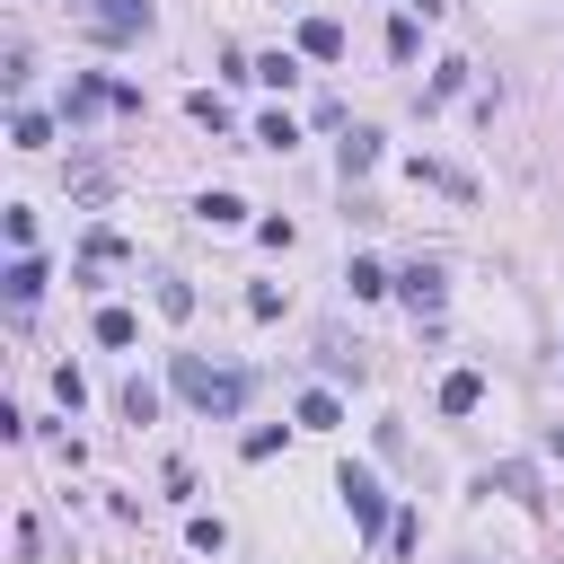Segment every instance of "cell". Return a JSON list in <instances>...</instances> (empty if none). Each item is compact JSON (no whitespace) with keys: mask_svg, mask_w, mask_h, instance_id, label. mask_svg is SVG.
Listing matches in <instances>:
<instances>
[{"mask_svg":"<svg viewBox=\"0 0 564 564\" xmlns=\"http://www.w3.org/2000/svg\"><path fill=\"white\" fill-rule=\"evenodd\" d=\"M167 379H176V397H185L203 423H229V414L247 405V370H212L203 352H167Z\"/></svg>","mask_w":564,"mask_h":564,"instance_id":"cell-1","label":"cell"},{"mask_svg":"<svg viewBox=\"0 0 564 564\" xmlns=\"http://www.w3.org/2000/svg\"><path fill=\"white\" fill-rule=\"evenodd\" d=\"M70 18H79L97 44H132V35H150V26H159V9H150V0H70Z\"/></svg>","mask_w":564,"mask_h":564,"instance_id":"cell-2","label":"cell"},{"mask_svg":"<svg viewBox=\"0 0 564 564\" xmlns=\"http://www.w3.org/2000/svg\"><path fill=\"white\" fill-rule=\"evenodd\" d=\"M335 494H344V511H352V529H361V538H379V529H388V494H379V476H370V467H352V458H344V467H335Z\"/></svg>","mask_w":564,"mask_h":564,"instance_id":"cell-3","label":"cell"},{"mask_svg":"<svg viewBox=\"0 0 564 564\" xmlns=\"http://www.w3.org/2000/svg\"><path fill=\"white\" fill-rule=\"evenodd\" d=\"M441 291H449V282H441V264H405V273H397V300H405L414 317H432V308H441Z\"/></svg>","mask_w":564,"mask_h":564,"instance_id":"cell-4","label":"cell"},{"mask_svg":"<svg viewBox=\"0 0 564 564\" xmlns=\"http://www.w3.org/2000/svg\"><path fill=\"white\" fill-rule=\"evenodd\" d=\"M300 53L308 62H344V26L335 18H300Z\"/></svg>","mask_w":564,"mask_h":564,"instance_id":"cell-5","label":"cell"},{"mask_svg":"<svg viewBox=\"0 0 564 564\" xmlns=\"http://www.w3.org/2000/svg\"><path fill=\"white\" fill-rule=\"evenodd\" d=\"M379 167V132L370 123H344V176H370Z\"/></svg>","mask_w":564,"mask_h":564,"instance_id":"cell-6","label":"cell"},{"mask_svg":"<svg viewBox=\"0 0 564 564\" xmlns=\"http://www.w3.org/2000/svg\"><path fill=\"white\" fill-rule=\"evenodd\" d=\"M35 300H44V264H35V256H18V264H9V308L26 317Z\"/></svg>","mask_w":564,"mask_h":564,"instance_id":"cell-7","label":"cell"},{"mask_svg":"<svg viewBox=\"0 0 564 564\" xmlns=\"http://www.w3.org/2000/svg\"><path fill=\"white\" fill-rule=\"evenodd\" d=\"M476 405H485V379L476 370H449L441 379V414H476Z\"/></svg>","mask_w":564,"mask_h":564,"instance_id":"cell-8","label":"cell"},{"mask_svg":"<svg viewBox=\"0 0 564 564\" xmlns=\"http://www.w3.org/2000/svg\"><path fill=\"white\" fill-rule=\"evenodd\" d=\"M344 282H352V300H379V291H397V273H388V264H370V256H352V264H344Z\"/></svg>","mask_w":564,"mask_h":564,"instance_id":"cell-9","label":"cell"},{"mask_svg":"<svg viewBox=\"0 0 564 564\" xmlns=\"http://www.w3.org/2000/svg\"><path fill=\"white\" fill-rule=\"evenodd\" d=\"M194 220H203V229H238V220H247V203H238V194H203V203H194Z\"/></svg>","mask_w":564,"mask_h":564,"instance_id":"cell-10","label":"cell"},{"mask_svg":"<svg viewBox=\"0 0 564 564\" xmlns=\"http://www.w3.org/2000/svg\"><path fill=\"white\" fill-rule=\"evenodd\" d=\"M132 335H141V317H132V308H97V344H106V352H123Z\"/></svg>","mask_w":564,"mask_h":564,"instance_id":"cell-11","label":"cell"},{"mask_svg":"<svg viewBox=\"0 0 564 564\" xmlns=\"http://www.w3.org/2000/svg\"><path fill=\"white\" fill-rule=\"evenodd\" d=\"M317 361H326L335 379H361V344H344V335H317Z\"/></svg>","mask_w":564,"mask_h":564,"instance_id":"cell-12","label":"cell"},{"mask_svg":"<svg viewBox=\"0 0 564 564\" xmlns=\"http://www.w3.org/2000/svg\"><path fill=\"white\" fill-rule=\"evenodd\" d=\"M335 423H344V405H335L326 388H308V397H300V432H335Z\"/></svg>","mask_w":564,"mask_h":564,"instance_id":"cell-13","label":"cell"},{"mask_svg":"<svg viewBox=\"0 0 564 564\" xmlns=\"http://www.w3.org/2000/svg\"><path fill=\"white\" fill-rule=\"evenodd\" d=\"M106 106V79H70V97H62V123H79V115H97Z\"/></svg>","mask_w":564,"mask_h":564,"instance_id":"cell-14","label":"cell"},{"mask_svg":"<svg viewBox=\"0 0 564 564\" xmlns=\"http://www.w3.org/2000/svg\"><path fill=\"white\" fill-rule=\"evenodd\" d=\"M185 115H194V123H203V132H229V106H220V97H212V88H194V97H185Z\"/></svg>","mask_w":564,"mask_h":564,"instance_id":"cell-15","label":"cell"},{"mask_svg":"<svg viewBox=\"0 0 564 564\" xmlns=\"http://www.w3.org/2000/svg\"><path fill=\"white\" fill-rule=\"evenodd\" d=\"M159 317H194V282H176V273H159Z\"/></svg>","mask_w":564,"mask_h":564,"instance_id":"cell-16","label":"cell"},{"mask_svg":"<svg viewBox=\"0 0 564 564\" xmlns=\"http://www.w3.org/2000/svg\"><path fill=\"white\" fill-rule=\"evenodd\" d=\"M414 53H423V26L397 18V26H388V62H414Z\"/></svg>","mask_w":564,"mask_h":564,"instance_id":"cell-17","label":"cell"},{"mask_svg":"<svg viewBox=\"0 0 564 564\" xmlns=\"http://www.w3.org/2000/svg\"><path fill=\"white\" fill-rule=\"evenodd\" d=\"M256 79H264V88H291L300 62H291V53H256Z\"/></svg>","mask_w":564,"mask_h":564,"instance_id":"cell-18","label":"cell"},{"mask_svg":"<svg viewBox=\"0 0 564 564\" xmlns=\"http://www.w3.org/2000/svg\"><path fill=\"white\" fill-rule=\"evenodd\" d=\"M458 88H467V62H441L432 88H423V106H441V97H458Z\"/></svg>","mask_w":564,"mask_h":564,"instance_id":"cell-19","label":"cell"},{"mask_svg":"<svg viewBox=\"0 0 564 564\" xmlns=\"http://www.w3.org/2000/svg\"><path fill=\"white\" fill-rule=\"evenodd\" d=\"M9 141H18V150H44L53 123H44V115H9Z\"/></svg>","mask_w":564,"mask_h":564,"instance_id":"cell-20","label":"cell"},{"mask_svg":"<svg viewBox=\"0 0 564 564\" xmlns=\"http://www.w3.org/2000/svg\"><path fill=\"white\" fill-rule=\"evenodd\" d=\"M291 141H300L291 115H264V123H256V150H291Z\"/></svg>","mask_w":564,"mask_h":564,"instance_id":"cell-21","label":"cell"},{"mask_svg":"<svg viewBox=\"0 0 564 564\" xmlns=\"http://www.w3.org/2000/svg\"><path fill=\"white\" fill-rule=\"evenodd\" d=\"M123 414L150 423V414H159V388H150V379H123Z\"/></svg>","mask_w":564,"mask_h":564,"instance_id":"cell-22","label":"cell"},{"mask_svg":"<svg viewBox=\"0 0 564 564\" xmlns=\"http://www.w3.org/2000/svg\"><path fill=\"white\" fill-rule=\"evenodd\" d=\"M185 538H194V546H203V555H220V546H229V529H220V520H212V511H194V520H185Z\"/></svg>","mask_w":564,"mask_h":564,"instance_id":"cell-23","label":"cell"},{"mask_svg":"<svg viewBox=\"0 0 564 564\" xmlns=\"http://www.w3.org/2000/svg\"><path fill=\"white\" fill-rule=\"evenodd\" d=\"M9 247H18V256L35 247V212H26V203H9Z\"/></svg>","mask_w":564,"mask_h":564,"instance_id":"cell-24","label":"cell"},{"mask_svg":"<svg viewBox=\"0 0 564 564\" xmlns=\"http://www.w3.org/2000/svg\"><path fill=\"white\" fill-rule=\"evenodd\" d=\"M115 256H123V238H115V229H88V273H97V264H115Z\"/></svg>","mask_w":564,"mask_h":564,"instance_id":"cell-25","label":"cell"},{"mask_svg":"<svg viewBox=\"0 0 564 564\" xmlns=\"http://www.w3.org/2000/svg\"><path fill=\"white\" fill-rule=\"evenodd\" d=\"M53 397H62L70 414H79V405H88V379H79V370H53Z\"/></svg>","mask_w":564,"mask_h":564,"instance_id":"cell-26","label":"cell"}]
</instances>
